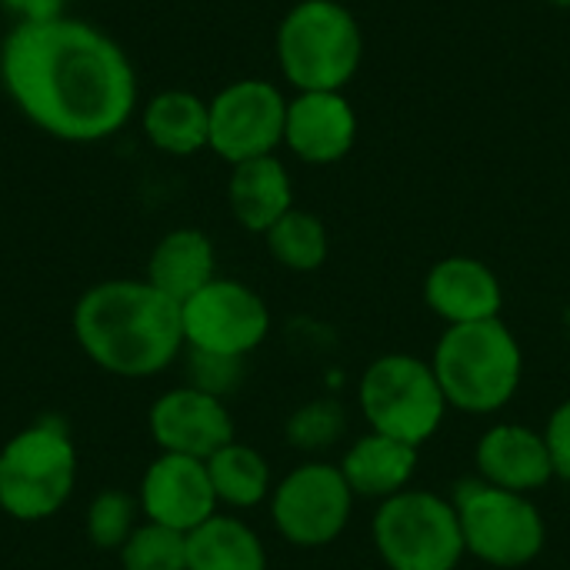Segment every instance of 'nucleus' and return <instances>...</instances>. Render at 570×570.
<instances>
[{
  "mask_svg": "<svg viewBox=\"0 0 570 570\" xmlns=\"http://www.w3.org/2000/svg\"><path fill=\"white\" fill-rule=\"evenodd\" d=\"M0 83L47 137L100 144L137 110V70L127 50L67 13L20 17L0 43Z\"/></svg>",
  "mask_w": 570,
  "mask_h": 570,
  "instance_id": "1",
  "label": "nucleus"
},
{
  "mask_svg": "<svg viewBox=\"0 0 570 570\" xmlns=\"http://www.w3.org/2000/svg\"><path fill=\"white\" fill-rule=\"evenodd\" d=\"M73 337L90 364L114 377L167 371L184 341V311L144 277L100 281L73 304Z\"/></svg>",
  "mask_w": 570,
  "mask_h": 570,
  "instance_id": "2",
  "label": "nucleus"
},
{
  "mask_svg": "<svg viewBox=\"0 0 570 570\" xmlns=\"http://www.w3.org/2000/svg\"><path fill=\"white\" fill-rule=\"evenodd\" d=\"M448 407L484 417L511 404L521 387L524 354L501 317L451 324L431 361Z\"/></svg>",
  "mask_w": 570,
  "mask_h": 570,
  "instance_id": "3",
  "label": "nucleus"
},
{
  "mask_svg": "<svg viewBox=\"0 0 570 570\" xmlns=\"http://www.w3.org/2000/svg\"><path fill=\"white\" fill-rule=\"evenodd\" d=\"M361 57V23L337 0H301L277 27V63L297 90H344Z\"/></svg>",
  "mask_w": 570,
  "mask_h": 570,
  "instance_id": "4",
  "label": "nucleus"
},
{
  "mask_svg": "<svg viewBox=\"0 0 570 570\" xmlns=\"http://www.w3.org/2000/svg\"><path fill=\"white\" fill-rule=\"evenodd\" d=\"M77 448L60 421H37L0 448V511L37 524L53 518L73 494Z\"/></svg>",
  "mask_w": 570,
  "mask_h": 570,
  "instance_id": "5",
  "label": "nucleus"
},
{
  "mask_svg": "<svg viewBox=\"0 0 570 570\" xmlns=\"http://www.w3.org/2000/svg\"><path fill=\"white\" fill-rule=\"evenodd\" d=\"M454 511L464 548L478 561L501 570H518L544 551L548 528L528 494L494 488L488 481H464L454 488Z\"/></svg>",
  "mask_w": 570,
  "mask_h": 570,
  "instance_id": "6",
  "label": "nucleus"
},
{
  "mask_svg": "<svg viewBox=\"0 0 570 570\" xmlns=\"http://www.w3.org/2000/svg\"><path fill=\"white\" fill-rule=\"evenodd\" d=\"M371 534L391 570H458L468 554L454 501L431 491H401L381 501Z\"/></svg>",
  "mask_w": 570,
  "mask_h": 570,
  "instance_id": "7",
  "label": "nucleus"
},
{
  "mask_svg": "<svg viewBox=\"0 0 570 570\" xmlns=\"http://www.w3.org/2000/svg\"><path fill=\"white\" fill-rule=\"evenodd\" d=\"M361 411L374 434L421 448L444 421L448 401L428 361L384 354L361 377Z\"/></svg>",
  "mask_w": 570,
  "mask_h": 570,
  "instance_id": "8",
  "label": "nucleus"
},
{
  "mask_svg": "<svg viewBox=\"0 0 570 570\" xmlns=\"http://www.w3.org/2000/svg\"><path fill=\"white\" fill-rule=\"evenodd\" d=\"M354 491L341 468L301 464L271 491V518L294 548H327L351 521Z\"/></svg>",
  "mask_w": 570,
  "mask_h": 570,
  "instance_id": "9",
  "label": "nucleus"
},
{
  "mask_svg": "<svg viewBox=\"0 0 570 570\" xmlns=\"http://www.w3.org/2000/svg\"><path fill=\"white\" fill-rule=\"evenodd\" d=\"M187 351L247 357L271 331V311L264 297L230 277H214L204 291L180 304Z\"/></svg>",
  "mask_w": 570,
  "mask_h": 570,
  "instance_id": "10",
  "label": "nucleus"
},
{
  "mask_svg": "<svg viewBox=\"0 0 570 570\" xmlns=\"http://www.w3.org/2000/svg\"><path fill=\"white\" fill-rule=\"evenodd\" d=\"M210 140L207 147L234 164L267 157L284 144L287 97L261 77H244L217 90L210 100Z\"/></svg>",
  "mask_w": 570,
  "mask_h": 570,
  "instance_id": "11",
  "label": "nucleus"
},
{
  "mask_svg": "<svg viewBox=\"0 0 570 570\" xmlns=\"http://www.w3.org/2000/svg\"><path fill=\"white\" fill-rule=\"evenodd\" d=\"M147 428L160 454H184L197 461H207L220 448L237 441L227 404L190 384L160 394L150 404Z\"/></svg>",
  "mask_w": 570,
  "mask_h": 570,
  "instance_id": "12",
  "label": "nucleus"
},
{
  "mask_svg": "<svg viewBox=\"0 0 570 570\" xmlns=\"http://www.w3.org/2000/svg\"><path fill=\"white\" fill-rule=\"evenodd\" d=\"M137 504L150 524H164L180 534L197 531L220 508L207 474V461L184 454H160L147 464Z\"/></svg>",
  "mask_w": 570,
  "mask_h": 570,
  "instance_id": "13",
  "label": "nucleus"
},
{
  "mask_svg": "<svg viewBox=\"0 0 570 570\" xmlns=\"http://www.w3.org/2000/svg\"><path fill=\"white\" fill-rule=\"evenodd\" d=\"M284 144L304 164H337L357 144V114L344 90H297L287 100Z\"/></svg>",
  "mask_w": 570,
  "mask_h": 570,
  "instance_id": "14",
  "label": "nucleus"
},
{
  "mask_svg": "<svg viewBox=\"0 0 570 570\" xmlns=\"http://www.w3.org/2000/svg\"><path fill=\"white\" fill-rule=\"evenodd\" d=\"M424 301L451 327L501 317L504 291L498 274L484 261L444 257L424 277Z\"/></svg>",
  "mask_w": 570,
  "mask_h": 570,
  "instance_id": "15",
  "label": "nucleus"
},
{
  "mask_svg": "<svg viewBox=\"0 0 570 570\" xmlns=\"http://www.w3.org/2000/svg\"><path fill=\"white\" fill-rule=\"evenodd\" d=\"M474 461H478L481 481L514 491V494H531L554 478V464H551L544 434H538L524 424L491 428L478 441Z\"/></svg>",
  "mask_w": 570,
  "mask_h": 570,
  "instance_id": "16",
  "label": "nucleus"
},
{
  "mask_svg": "<svg viewBox=\"0 0 570 570\" xmlns=\"http://www.w3.org/2000/svg\"><path fill=\"white\" fill-rule=\"evenodd\" d=\"M214 277H217L214 240L197 227L167 230L154 244V250L147 257V274H144L147 284H154L160 294H167L177 304L190 301Z\"/></svg>",
  "mask_w": 570,
  "mask_h": 570,
  "instance_id": "17",
  "label": "nucleus"
},
{
  "mask_svg": "<svg viewBox=\"0 0 570 570\" xmlns=\"http://www.w3.org/2000/svg\"><path fill=\"white\" fill-rule=\"evenodd\" d=\"M227 204L244 230L267 234L294 207L287 167L274 154L234 164L227 180Z\"/></svg>",
  "mask_w": 570,
  "mask_h": 570,
  "instance_id": "18",
  "label": "nucleus"
},
{
  "mask_svg": "<svg viewBox=\"0 0 570 570\" xmlns=\"http://www.w3.org/2000/svg\"><path fill=\"white\" fill-rule=\"evenodd\" d=\"M414 471H417V448L374 431L357 438L341 461V474L354 491V498H374V501H387L407 491Z\"/></svg>",
  "mask_w": 570,
  "mask_h": 570,
  "instance_id": "19",
  "label": "nucleus"
},
{
  "mask_svg": "<svg viewBox=\"0 0 570 570\" xmlns=\"http://www.w3.org/2000/svg\"><path fill=\"white\" fill-rule=\"evenodd\" d=\"M140 127L154 150L170 157H190L197 150H207L210 107L194 90H160L144 104Z\"/></svg>",
  "mask_w": 570,
  "mask_h": 570,
  "instance_id": "20",
  "label": "nucleus"
},
{
  "mask_svg": "<svg viewBox=\"0 0 570 570\" xmlns=\"http://www.w3.org/2000/svg\"><path fill=\"white\" fill-rule=\"evenodd\" d=\"M187 570H267V551L244 521L214 514L187 534Z\"/></svg>",
  "mask_w": 570,
  "mask_h": 570,
  "instance_id": "21",
  "label": "nucleus"
},
{
  "mask_svg": "<svg viewBox=\"0 0 570 570\" xmlns=\"http://www.w3.org/2000/svg\"><path fill=\"white\" fill-rule=\"evenodd\" d=\"M207 474H210L217 504H227L237 511L257 508L274 491L271 488V468H267L264 454L240 444V441H230L214 458H207Z\"/></svg>",
  "mask_w": 570,
  "mask_h": 570,
  "instance_id": "22",
  "label": "nucleus"
},
{
  "mask_svg": "<svg viewBox=\"0 0 570 570\" xmlns=\"http://www.w3.org/2000/svg\"><path fill=\"white\" fill-rule=\"evenodd\" d=\"M267 250L271 257L287 267V271H297V274H311L317 271L327 254H331V237H327V227L317 214L311 210H297L291 207L267 234Z\"/></svg>",
  "mask_w": 570,
  "mask_h": 570,
  "instance_id": "23",
  "label": "nucleus"
},
{
  "mask_svg": "<svg viewBox=\"0 0 570 570\" xmlns=\"http://www.w3.org/2000/svg\"><path fill=\"white\" fill-rule=\"evenodd\" d=\"M117 554L124 570H187V534L144 521Z\"/></svg>",
  "mask_w": 570,
  "mask_h": 570,
  "instance_id": "24",
  "label": "nucleus"
},
{
  "mask_svg": "<svg viewBox=\"0 0 570 570\" xmlns=\"http://www.w3.org/2000/svg\"><path fill=\"white\" fill-rule=\"evenodd\" d=\"M137 518H144L137 498L117 488L100 491L87 508V538L97 551H120L137 531Z\"/></svg>",
  "mask_w": 570,
  "mask_h": 570,
  "instance_id": "25",
  "label": "nucleus"
},
{
  "mask_svg": "<svg viewBox=\"0 0 570 570\" xmlns=\"http://www.w3.org/2000/svg\"><path fill=\"white\" fill-rule=\"evenodd\" d=\"M347 431V414L337 401H311L297 407L287 421V441L297 451H324L337 444Z\"/></svg>",
  "mask_w": 570,
  "mask_h": 570,
  "instance_id": "26",
  "label": "nucleus"
},
{
  "mask_svg": "<svg viewBox=\"0 0 570 570\" xmlns=\"http://www.w3.org/2000/svg\"><path fill=\"white\" fill-rule=\"evenodd\" d=\"M187 374H190V387L207 391V394H214V397H220V401H224L230 391H237V387H240L244 361H240V357H220V354L190 351Z\"/></svg>",
  "mask_w": 570,
  "mask_h": 570,
  "instance_id": "27",
  "label": "nucleus"
},
{
  "mask_svg": "<svg viewBox=\"0 0 570 570\" xmlns=\"http://www.w3.org/2000/svg\"><path fill=\"white\" fill-rule=\"evenodd\" d=\"M548 451H551V464H554V478L570 484V397L564 404L554 407L548 431H544Z\"/></svg>",
  "mask_w": 570,
  "mask_h": 570,
  "instance_id": "28",
  "label": "nucleus"
},
{
  "mask_svg": "<svg viewBox=\"0 0 570 570\" xmlns=\"http://www.w3.org/2000/svg\"><path fill=\"white\" fill-rule=\"evenodd\" d=\"M0 3L17 17H47V13H63L67 0H0Z\"/></svg>",
  "mask_w": 570,
  "mask_h": 570,
  "instance_id": "29",
  "label": "nucleus"
},
{
  "mask_svg": "<svg viewBox=\"0 0 570 570\" xmlns=\"http://www.w3.org/2000/svg\"><path fill=\"white\" fill-rule=\"evenodd\" d=\"M544 3H551V7H564V10H570V0H544Z\"/></svg>",
  "mask_w": 570,
  "mask_h": 570,
  "instance_id": "30",
  "label": "nucleus"
},
{
  "mask_svg": "<svg viewBox=\"0 0 570 570\" xmlns=\"http://www.w3.org/2000/svg\"><path fill=\"white\" fill-rule=\"evenodd\" d=\"M568 337H570V314H568Z\"/></svg>",
  "mask_w": 570,
  "mask_h": 570,
  "instance_id": "31",
  "label": "nucleus"
}]
</instances>
